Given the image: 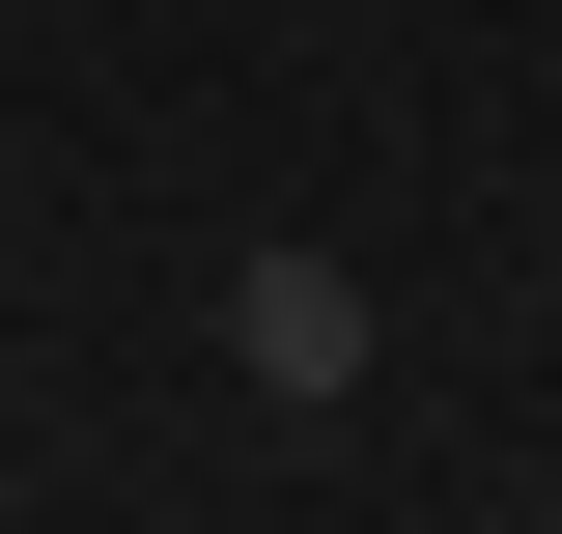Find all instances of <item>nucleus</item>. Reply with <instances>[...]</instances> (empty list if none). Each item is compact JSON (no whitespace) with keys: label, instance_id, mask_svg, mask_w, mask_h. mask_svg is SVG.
<instances>
[{"label":"nucleus","instance_id":"f257e3e1","mask_svg":"<svg viewBox=\"0 0 562 534\" xmlns=\"http://www.w3.org/2000/svg\"><path fill=\"white\" fill-rule=\"evenodd\" d=\"M225 366H254V394H366V281L338 254H254L225 281Z\"/></svg>","mask_w":562,"mask_h":534}]
</instances>
